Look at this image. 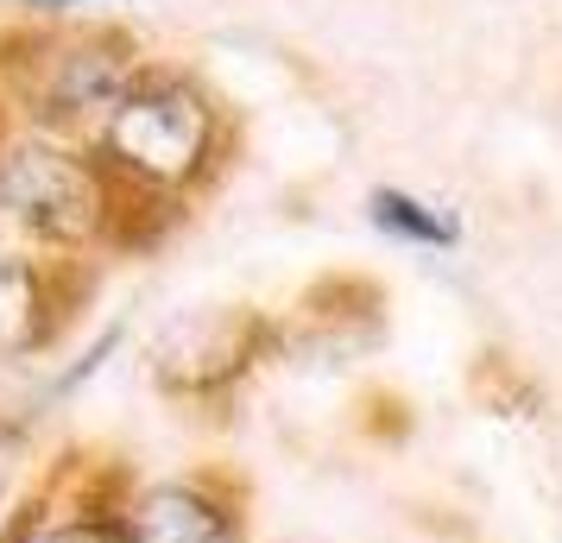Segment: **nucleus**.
<instances>
[{"instance_id": "7", "label": "nucleus", "mask_w": 562, "mask_h": 543, "mask_svg": "<svg viewBox=\"0 0 562 543\" xmlns=\"http://www.w3.org/2000/svg\"><path fill=\"white\" fill-rule=\"evenodd\" d=\"M367 222H373L385 240H398V247H424V253H449V247L461 240V222L449 215V208H436L430 196L398 190V183L367 190Z\"/></svg>"}, {"instance_id": "5", "label": "nucleus", "mask_w": 562, "mask_h": 543, "mask_svg": "<svg viewBox=\"0 0 562 543\" xmlns=\"http://www.w3.org/2000/svg\"><path fill=\"white\" fill-rule=\"evenodd\" d=\"M89 272L64 253L38 247H0V366L52 354L64 329L77 323Z\"/></svg>"}, {"instance_id": "12", "label": "nucleus", "mask_w": 562, "mask_h": 543, "mask_svg": "<svg viewBox=\"0 0 562 543\" xmlns=\"http://www.w3.org/2000/svg\"><path fill=\"white\" fill-rule=\"evenodd\" d=\"M7 506H13V493H7V487H0V512H7Z\"/></svg>"}, {"instance_id": "11", "label": "nucleus", "mask_w": 562, "mask_h": 543, "mask_svg": "<svg viewBox=\"0 0 562 543\" xmlns=\"http://www.w3.org/2000/svg\"><path fill=\"white\" fill-rule=\"evenodd\" d=\"M13 133H20V127H13V102L0 95V152H7V139H13Z\"/></svg>"}, {"instance_id": "3", "label": "nucleus", "mask_w": 562, "mask_h": 543, "mask_svg": "<svg viewBox=\"0 0 562 543\" xmlns=\"http://www.w3.org/2000/svg\"><path fill=\"white\" fill-rule=\"evenodd\" d=\"M114 215V178L77 139L20 127L0 152V222L26 234L38 253L77 259L108 240Z\"/></svg>"}, {"instance_id": "6", "label": "nucleus", "mask_w": 562, "mask_h": 543, "mask_svg": "<svg viewBox=\"0 0 562 543\" xmlns=\"http://www.w3.org/2000/svg\"><path fill=\"white\" fill-rule=\"evenodd\" d=\"M127 531L133 543H247V493L215 467L133 480Z\"/></svg>"}, {"instance_id": "9", "label": "nucleus", "mask_w": 562, "mask_h": 543, "mask_svg": "<svg viewBox=\"0 0 562 543\" xmlns=\"http://www.w3.org/2000/svg\"><path fill=\"white\" fill-rule=\"evenodd\" d=\"M114 348H121V329H102V341H95V348H89V354H82V361L70 366V373H64V380H57L52 392H77L82 380H89V373H102V366H108V354H114Z\"/></svg>"}, {"instance_id": "1", "label": "nucleus", "mask_w": 562, "mask_h": 543, "mask_svg": "<svg viewBox=\"0 0 562 543\" xmlns=\"http://www.w3.org/2000/svg\"><path fill=\"white\" fill-rule=\"evenodd\" d=\"M89 152L108 165L114 183L190 203L228 165V108L215 102L203 77L146 64V77L121 95L108 127L89 139Z\"/></svg>"}, {"instance_id": "10", "label": "nucleus", "mask_w": 562, "mask_h": 543, "mask_svg": "<svg viewBox=\"0 0 562 543\" xmlns=\"http://www.w3.org/2000/svg\"><path fill=\"white\" fill-rule=\"evenodd\" d=\"M0 7H20V13H32V20H57V13L89 7V0H0Z\"/></svg>"}, {"instance_id": "8", "label": "nucleus", "mask_w": 562, "mask_h": 543, "mask_svg": "<svg viewBox=\"0 0 562 543\" xmlns=\"http://www.w3.org/2000/svg\"><path fill=\"white\" fill-rule=\"evenodd\" d=\"M57 506H64V499H57L52 487H32L26 499H13V506L0 512V543H38L52 531Z\"/></svg>"}, {"instance_id": "2", "label": "nucleus", "mask_w": 562, "mask_h": 543, "mask_svg": "<svg viewBox=\"0 0 562 543\" xmlns=\"http://www.w3.org/2000/svg\"><path fill=\"white\" fill-rule=\"evenodd\" d=\"M0 95L26 114L32 133H57L89 146L108 127L133 82L146 77V45L121 26H82V32H20L0 38Z\"/></svg>"}, {"instance_id": "4", "label": "nucleus", "mask_w": 562, "mask_h": 543, "mask_svg": "<svg viewBox=\"0 0 562 543\" xmlns=\"http://www.w3.org/2000/svg\"><path fill=\"white\" fill-rule=\"evenodd\" d=\"M279 323L259 310H234V304H209V310L171 316L153 341V386L178 405H209L228 398L259 361L279 354Z\"/></svg>"}]
</instances>
